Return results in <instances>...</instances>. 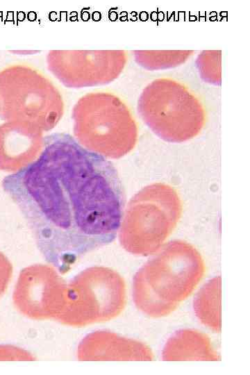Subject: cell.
I'll list each match as a JSON object with an SVG mask.
<instances>
[{"mask_svg":"<svg viewBox=\"0 0 250 375\" xmlns=\"http://www.w3.org/2000/svg\"><path fill=\"white\" fill-rule=\"evenodd\" d=\"M1 185L42 257L62 274L119 230L126 194L117 169L69 134L47 136L37 159Z\"/></svg>","mask_w":250,"mask_h":375,"instance_id":"obj_1","label":"cell"},{"mask_svg":"<svg viewBox=\"0 0 250 375\" xmlns=\"http://www.w3.org/2000/svg\"><path fill=\"white\" fill-rule=\"evenodd\" d=\"M136 272L133 297L136 307L151 317L169 315L192 292L205 267L191 244L176 240L165 244Z\"/></svg>","mask_w":250,"mask_h":375,"instance_id":"obj_2","label":"cell"},{"mask_svg":"<svg viewBox=\"0 0 250 375\" xmlns=\"http://www.w3.org/2000/svg\"><path fill=\"white\" fill-rule=\"evenodd\" d=\"M72 118L76 140L85 149L110 159L128 154L138 139L135 122L126 104L109 92H90L74 104Z\"/></svg>","mask_w":250,"mask_h":375,"instance_id":"obj_3","label":"cell"},{"mask_svg":"<svg viewBox=\"0 0 250 375\" xmlns=\"http://www.w3.org/2000/svg\"><path fill=\"white\" fill-rule=\"evenodd\" d=\"M182 212L177 192L156 183L145 186L129 201L119 238L128 252L147 256L156 252L176 227Z\"/></svg>","mask_w":250,"mask_h":375,"instance_id":"obj_4","label":"cell"},{"mask_svg":"<svg viewBox=\"0 0 250 375\" xmlns=\"http://www.w3.org/2000/svg\"><path fill=\"white\" fill-rule=\"evenodd\" d=\"M64 113L62 94L52 81L38 69L25 65L0 72V116L7 122L52 130Z\"/></svg>","mask_w":250,"mask_h":375,"instance_id":"obj_5","label":"cell"},{"mask_svg":"<svg viewBox=\"0 0 250 375\" xmlns=\"http://www.w3.org/2000/svg\"><path fill=\"white\" fill-rule=\"evenodd\" d=\"M46 60L49 71L64 86L74 89L112 82L126 62L122 50H51Z\"/></svg>","mask_w":250,"mask_h":375,"instance_id":"obj_6","label":"cell"},{"mask_svg":"<svg viewBox=\"0 0 250 375\" xmlns=\"http://www.w3.org/2000/svg\"><path fill=\"white\" fill-rule=\"evenodd\" d=\"M138 112L146 124L160 138L182 142L195 137L204 124V112L195 99H144Z\"/></svg>","mask_w":250,"mask_h":375,"instance_id":"obj_7","label":"cell"},{"mask_svg":"<svg viewBox=\"0 0 250 375\" xmlns=\"http://www.w3.org/2000/svg\"><path fill=\"white\" fill-rule=\"evenodd\" d=\"M43 132L28 124L7 122L0 125V169L17 172L31 164L41 153Z\"/></svg>","mask_w":250,"mask_h":375,"instance_id":"obj_8","label":"cell"},{"mask_svg":"<svg viewBox=\"0 0 250 375\" xmlns=\"http://www.w3.org/2000/svg\"><path fill=\"white\" fill-rule=\"evenodd\" d=\"M92 359L153 360L151 349L138 340L126 339L108 332H97L90 338Z\"/></svg>","mask_w":250,"mask_h":375,"instance_id":"obj_9","label":"cell"},{"mask_svg":"<svg viewBox=\"0 0 250 375\" xmlns=\"http://www.w3.org/2000/svg\"><path fill=\"white\" fill-rule=\"evenodd\" d=\"M165 361L219 360V356L204 333L192 329L175 332L167 340L162 352Z\"/></svg>","mask_w":250,"mask_h":375,"instance_id":"obj_10","label":"cell"},{"mask_svg":"<svg viewBox=\"0 0 250 375\" xmlns=\"http://www.w3.org/2000/svg\"><path fill=\"white\" fill-rule=\"evenodd\" d=\"M221 277L210 279L197 294L194 309L201 322L215 332L221 330Z\"/></svg>","mask_w":250,"mask_h":375,"instance_id":"obj_11","label":"cell"},{"mask_svg":"<svg viewBox=\"0 0 250 375\" xmlns=\"http://www.w3.org/2000/svg\"><path fill=\"white\" fill-rule=\"evenodd\" d=\"M11 265L7 258L0 252V293H1L8 281L11 274Z\"/></svg>","mask_w":250,"mask_h":375,"instance_id":"obj_12","label":"cell"}]
</instances>
